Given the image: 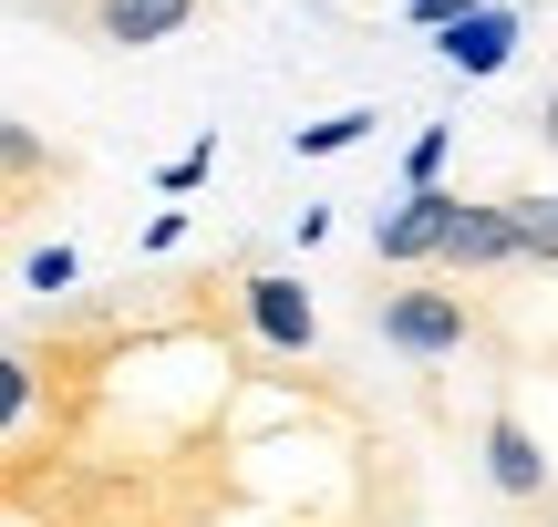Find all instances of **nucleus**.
<instances>
[{
    "label": "nucleus",
    "mask_w": 558,
    "mask_h": 527,
    "mask_svg": "<svg viewBox=\"0 0 558 527\" xmlns=\"http://www.w3.org/2000/svg\"><path fill=\"white\" fill-rule=\"evenodd\" d=\"M538 135H548V145H558V83H548V103H538Z\"/></svg>",
    "instance_id": "nucleus-13"
},
{
    "label": "nucleus",
    "mask_w": 558,
    "mask_h": 527,
    "mask_svg": "<svg viewBox=\"0 0 558 527\" xmlns=\"http://www.w3.org/2000/svg\"><path fill=\"white\" fill-rule=\"evenodd\" d=\"M456 218H465L456 186H403V197L373 218V269H445V248H456Z\"/></svg>",
    "instance_id": "nucleus-2"
},
{
    "label": "nucleus",
    "mask_w": 558,
    "mask_h": 527,
    "mask_svg": "<svg viewBox=\"0 0 558 527\" xmlns=\"http://www.w3.org/2000/svg\"><path fill=\"white\" fill-rule=\"evenodd\" d=\"M507 218H518V248H527V269H558V197H507Z\"/></svg>",
    "instance_id": "nucleus-9"
},
{
    "label": "nucleus",
    "mask_w": 558,
    "mask_h": 527,
    "mask_svg": "<svg viewBox=\"0 0 558 527\" xmlns=\"http://www.w3.org/2000/svg\"><path fill=\"white\" fill-rule=\"evenodd\" d=\"M373 342L403 363H456L476 342V310H465V290H373Z\"/></svg>",
    "instance_id": "nucleus-1"
},
{
    "label": "nucleus",
    "mask_w": 558,
    "mask_h": 527,
    "mask_svg": "<svg viewBox=\"0 0 558 527\" xmlns=\"http://www.w3.org/2000/svg\"><path fill=\"white\" fill-rule=\"evenodd\" d=\"M486 269H527V248H518V218H507V197H465V218H456V248H445V280H486Z\"/></svg>",
    "instance_id": "nucleus-5"
},
{
    "label": "nucleus",
    "mask_w": 558,
    "mask_h": 527,
    "mask_svg": "<svg viewBox=\"0 0 558 527\" xmlns=\"http://www.w3.org/2000/svg\"><path fill=\"white\" fill-rule=\"evenodd\" d=\"M486 487H497L507 507H538V497H548V445H538L507 404L486 414Z\"/></svg>",
    "instance_id": "nucleus-6"
},
{
    "label": "nucleus",
    "mask_w": 558,
    "mask_h": 527,
    "mask_svg": "<svg viewBox=\"0 0 558 527\" xmlns=\"http://www.w3.org/2000/svg\"><path fill=\"white\" fill-rule=\"evenodd\" d=\"M239 310H248V331H259L269 352H290V363H300V352H320V301L290 280V269H248V280H239Z\"/></svg>",
    "instance_id": "nucleus-3"
},
{
    "label": "nucleus",
    "mask_w": 558,
    "mask_h": 527,
    "mask_svg": "<svg viewBox=\"0 0 558 527\" xmlns=\"http://www.w3.org/2000/svg\"><path fill=\"white\" fill-rule=\"evenodd\" d=\"M373 135H383L373 103H341V114H320V124H290V156H352V145H373Z\"/></svg>",
    "instance_id": "nucleus-8"
},
{
    "label": "nucleus",
    "mask_w": 558,
    "mask_h": 527,
    "mask_svg": "<svg viewBox=\"0 0 558 527\" xmlns=\"http://www.w3.org/2000/svg\"><path fill=\"white\" fill-rule=\"evenodd\" d=\"M21 290H41V301H52V290H73V248H32V259H21Z\"/></svg>",
    "instance_id": "nucleus-12"
},
{
    "label": "nucleus",
    "mask_w": 558,
    "mask_h": 527,
    "mask_svg": "<svg viewBox=\"0 0 558 527\" xmlns=\"http://www.w3.org/2000/svg\"><path fill=\"white\" fill-rule=\"evenodd\" d=\"M518 41H527V21L507 11V0H476V11H465L456 32L435 41V52H445V73H465V83H497L507 62H518Z\"/></svg>",
    "instance_id": "nucleus-4"
},
{
    "label": "nucleus",
    "mask_w": 558,
    "mask_h": 527,
    "mask_svg": "<svg viewBox=\"0 0 558 527\" xmlns=\"http://www.w3.org/2000/svg\"><path fill=\"white\" fill-rule=\"evenodd\" d=\"M445 156H456V124H424L403 145V186H445Z\"/></svg>",
    "instance_id": "nucleus-10"
},
{
    "label": "nucleus",
    "mask_w": 558,
    "mask_h": 527,
    "mask_svg": "<svg viewBox=\"0 0 558 527\" xmlns=\"http://www.w3.org/2000/svg\"><path fill=\"white\" fill-rule=\"evenodd\" d=\"M207 166H218V145H186V156H166V166H156V186H166V197H197Z\"/></svg>",
    "instance_id": "nucleus-11"
},
{
    "label": "nucleus",
    "mask_w": 558,
    "mask_h": 527,
    "mask_svg": "<svg viewBox=\"0 0 558 527\" xmlns=\"http://www.w3.org/2000/svg\"><path fill=\"white\" fill-rule=\"evenodd\" d=\"M186 21H197V0H94V32L114 41V52H156Z\"/></svg>",
    "instance_id": "nucleus-7"
}]
</instances>
